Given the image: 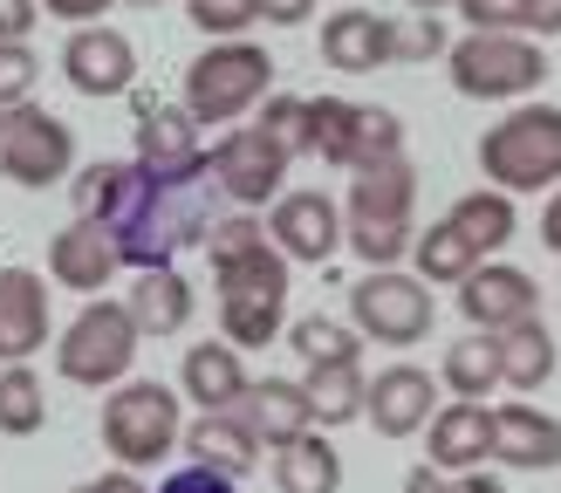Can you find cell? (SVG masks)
Masks as SVG:
<instances>
[{"label": "cell", "instance_id": "cell-19", "mask_svg": "<svg viewBox=\"0 0 561 493\" xmlns=\"http://www.w3.org/2000/svg\"><path fill=\"white\" fill-rule=\"evenodd\" d=\"M493 459L514 466V473H554L561 466V419L541 404H493Z\"/></svg>", "mask_w": 561, "mask_h": 493}, {"label": "cell", "instance_id": "cell-28", "mask_svg": "<svg viewBox=\"0 0 561 493\" xmlns=\"http://www.w3.org/2000/svg\"><path fill=\"white\" fill-rule=\"evenodd\" d=\"M493 343H500V383H507V391L535 398L541 383L554 377V336H548V322H541V316L507 322Z\"/></svg>", "mask_w": 561, "mask_h": 493}, {"label": "cell", "instance_id": "cell-16", "mask_svg": "<svg viewBox=\"0 0 561 493\" xmlns=\"http://www.w3.org/2000/svg\"><path fill=\"white\" fill-rule=\"evenodd\" d=\"M267 240L295 261H329L343 246V206L329 192H280L274 213H267Z\"/></svg>", "mask_w": 561, "mask_h": 493}, {"label": "cell", "instance_id": "cell-8", "mask_svg": "<svg viewBox=\"0 0 561 493\" xmlns=\"http://www.w3.org/2000/svg\"><path fill=\"white\" fill-rule=\"evenodd\" d=\"M445 76L472 103H527L548 82V48L527 35H459L445 48Z\"/></svg>", "mask_w": 561, "mask_h": 493}, {"label": "cell", "instance_id": "cell-26", "mask_svg": "<svg viewBox=\"0 0 561 493\" xmlns=\"http://www.w3.org/2000/svg\"><path fill=\"white\" fill-rule=\"evenodd\" d=\"M124 309L137 322V336H179V329L192 322V282L179 267H145L137 288L124 295Z\"/></svg>", "mask_w": 561, "mask_h": 493}, {"label": "cell", "instance_id": "cell-40", "mask_svg": "<svg viewBox=\"0 0 561 493\" xmlns=\"http://www.w3.org/2000/svg\"><path fill=\"white\" fill-rule=\"evenodd\" d=\"M35 76H42V62H35V48H27V42L0 48V110L27 103V90H35Z\"/></svg>", "mask_w": 561, "mask_h": 493}, {"label": "cell", "instance_id": "cell-46", "mask_svg": "<svg viewBox=\"0 0 561 493\" xmlns=\"http://www.w3.org/2000/svg\"><path fill=\"white\" fill-rule=\"evenodd\" d=\"M69 493H151L137 473H103V480H90V486H69Z\"/></svg>", "mask_w": 561, "mask_h": 493}, {"label": "cell", "instance_id": "cell-5", "mask_svg": "<svg viewBox=\"0 0 561 493\" xmlns=\"http://www.w3.org/2000/svg\"><path fill=\"white\" fill-rule=\"evenodd\" d=\"M480 172L493 192H554L561 185V110L554 103H514L480 137Z\"/></svg>", "mask_w": 561, "mask_h": 493}, {"label": "cell", "instance_id": "cell-47", "mask_svg": "<svg viewBox=\"0 0 561 493\" xmlns=\"http://www.w3.org/2000/svg\"><path fill=\"white\" fill-rule=\"evenodd\" d=\"M445 493H507V486H500V473H453Z\"/></svg>", "mask_w": 561, "mask_h": 493}, {"label": "cell", "instance_id": "cell-38", "mask_svg": "<svg viewBox=\"0 0 561 493\" xmlns=\"http://www.w3.org/2000/svg\"><path fill=\"white\" fill-rule=\"evenodd\" d=\"M185 14L199 35H219V42H240L247 27L261 21V0H185Z\"/></svg>", "mask_w": 561, "mask_h": 493}, {"label": "cell", "instance_id": "cell-33", "mask_svg": "<svg viewBox=\"0 0 561 493\" xmlns=\"http://www.w3.org/2000/svg\"><path fill=\"white\" fill-rule=\"evenodd\" d=\"M404 151V117L383 103H356V124H350V172H363V164H383Z\"/></svg>", "mask_w": 561, "mask_h": 493}, {"label": "cell", "instance_id": "cell-29", "mask_svg": "<svg viewBox=\"0 0 561 493\" xmlns=\"http://www.w3.org/2000/svg\"><path fill=\"white\" fill-rule=\"evenodd\" d=\"M438 383H445L453 398H466V404H486V398H493V383H500V343L486 336V329H466V336L445 349Z\"/></svg>", "mask_w": 561, "mask_h": 493}, {"label": "cell", "instance_id": "cell-45", "mask_svg": "<svg viewBox=\"0 0 561 493\" xmlns=\"http://www.w3.org/2000/svg\"><path fill=\"white\" fill-rule=\"evenodd\" d=\"M261 21L267 27H301V21H316V0H261Z\"/></svg>", "mask_w": 561, "mask_h": 493}, {"label": "cell", "instance_id": "cell-22", "mask_svg": "<svg viewBox=\"0 0 561 493\" xmlns=\"http://www.w3.org/2000/svg\"><path fill=\"white\" fill-rule=\"evenodd\" d=\"M240 419H247V432L261 438V452H267V446L280 452V446H295V438L316 432V419H308V398H301V383H288V377H254V383H247Z\"/></svg>", "mask_w": 561, "mask_h": 493}, {"label": "cell", "instance_id": "cell-2", "mask_svg": "<svg viewBox=\"0 0 561 493\" xmlns=\"http://www.w3.org/2000/svg\"><path fill=\"white\" fill-rule=\"evenodd\" d=\"M213 219H219L213 172H199V179H151L145 164L130 158V185H124V199H117V213H110L103 227H110V240H117V261L145 274V267H179V254L206 240Z\"/></svg>", "mask_w": 561, "mask_h": 493}, {"label": "cell", "instance_id": "cell-10", "mask_svg": "<svg viewBox=\"0 0 561 493\" xmlns=\"http://www.w3.org/2000/svg\"><path fill=\"white\" fill-rule=\"evenodd\" d=\"M69 164H76V130L62 117H48L42 103L0 110V179L48 192V185L69 179Z\"/></svg>", "mask_w": 561, "mask_h": 493}, {"label": "cell", "instance_id": "cell-51", "mask_svg": "<svg viewBox=\"0 0 561 493\" xmlns=\"http://www.w3.org/2000/svg\"><path fill=\"white\" fill-rule=\"evenodd\" d=\"M417 14H445V8H459V0H411Z\"/></svg>", "mask_w": 561, "mask_h": 493}, {"label": "cell", "instance_id": "cell-1", "mask_svg": "<svg viewBox=\"0 0 561 493\" xmlns=\"http://www.w3.org/2000/svg\"><path fill=\"white\" fill-rule=\"evenodd\" d=\"M206 261H213V288H219V343L267 349L280 336V309H288V254L267 240L261 213H227L206 227Z\"/></svg>", "mask_w": 561, "mask_h": 493}, {"label": "cell", "instance_id": "cell-11", "mask_svg": "<svg viewBox=\"0 0 561 493\" xmlns=\"http://www.w3.org/2000/svg\"><path fill=\"white\" fill-rule=\"evenodd\" d=\"M206 164H213V185L227 192L240 213H261V206L280 199V185H288V164H295V158L280 151L261 124H233V130L206 151Z\"/></svg>", "mask_w": 561, "mask_h": 493}, {"label": "cell", "instance_id": "cell-15", "mask_svg": "<svg viewBox=\"0 0 561 493\" xmlns=\"http://www.w3.org/2000/svg\"><path fill=\"white\" fill-rule=\"evenodd\" d=\"M535 309H541V288L514 261H486L459 282V316H466V329H486V336H500L507 322H527Z\"/></svg>", "mask_w": 561, "mask_h": 493}, {"label": "cell", "instance_id": "cell-4", "mask_svg": "<svg viewBox=\"0 0 561 493\" xmlns=\"http://www.w3.org/2000/svg\"><path fill=\"white\" fill-rule=\"evenodd\" d=\"M274 96V55L261 42H213L192 55L185 69V117L199 130H219V124H240L247 110H261Z\"/></svg>", "mask_w": 561, "mask_h": 493}, {"label": "cell", "instance_id": "cell-27", "mask_svg": "<svg viewBox=\"0 0 561 493\" xmlns=\"http://www.w3.org/2000/svg\"><path fill=\"white\" fill-rule=\"evenodd\" d=\"M363 391H370L363 364H308V370H301V398H308V419H316V432L356 425V419H363Z\"/></svg>", "mask_w": 561, "mask_h": 493}, {"label": "cell", "instance_id": "cell-44", "mask_svg": "<svg viewBox=\"0 0 561 493\" xmlns=\"http://www.w3.org/2000/svg\"><path fill=\"white\" fill-rule=\"evenodd\" d=\"M35 8H48L55 21H69V27H96L117 0H35Z\"/></svg>", "mask_w": 561, "mask_h": 493}, {"label": "cell", "instance_id": "cell-3", "mask_svg": "<svg viewBox=\"0 0 561 493\" xmlns=\"http://www.w3.org/2000/svg\"><path fill=\"white\" fill-rule=\"evenodd\" d=\"M411 213H417V172L411 158H383L350 172V199H343V240L363 267H398L411 254Z\"/></svg>", "mask_w": 561, "mask_h": 493}, {"label": "cell", "instance_id": "cell-20", "mask_svg": "<svg viewBox=\"0 0 561 493\" xmlns=\"http://www.w3.org/2000/svg\"><path fill=\"white\" fill-rule=\"evenodd\" d=\"M425 452L438 473H480V466L493 459V404H438L432 425H425Z\"/></svg>", "mask_w": 561, "mask_h": 493}, {"label": "cell", "instance_id": "cell-9", "mask_svg": "<svg viewBox=\"0 0 561 493\" xmlns=\"http://www.w3.org/2000/svg\"><path fill=\"white\" fill-rule=\"evenodd\" d=\"M432 288L417 282L411 267H370L363 282L350 288V329L363 343H383V349H411L432 336Z\"/></svg>", "mask_w": 561, "mask_h": 493}, {"label": "cell", "instance_id": "cell-18", "mask_svg": "<svg viewBox=\"0 0 561 493\" xmlns=\"http://www.w3.org/2000/svg\"><path fill=\"white\" fill-rule=\"evenodd\" d=\"M55 316H48V274L35 267H0V364H27L48 349Z\"/></svg>", "mask_w": 561, "mask_h": 493}, {"label": "cell", "instance_id": "cell-13", "mask_svg": "<svg viewBox=\"0 0 561 493\" xmlns=\"http://www.w3.org/2000/svg\"><path fill=\"white\" fill-rule=\"evenodd\" d=\"M137 164H145L151 179H199V172H213L206 145H199V124L185 117V103L137 96Z\"/></svg>", "mask_w": 561, "mask_h": 493}, {"label": "cell", "instance_id": "cell-43", "mask_svg": "<svg viewBox=\"0 0 561 493\" xmlns=\"http://www.w3.org/2000/svg\"><path fill=\"white\" fill-rule=\"evenodd\" d=\"M35 0H0V48H14V42H27L35 35Z\"/></svg>", "mask_w": 561, "mask_h": 493}, {"label": "cell", "instance_id": "cell-25", "mask_svg": "<svg viewBox=\"0 0 561 493\" xmlns=\"http://www.w3.org/2000/svg\"><path fill=\"white\" fill-rule=\"evenodd\" d=\"M445 227L459 233V246L472 261H493V254H507V240H514V227H520V213H514V199L507 192H466V199H453V213H445Z\"/></svg>", "mask_w": 561, "mask_h": 493}, {"label": "cell", "instance_id": "cell-49", "mask_svg": "<svg viewBox=\"0 0 561 493\" xmlns=\"http://www.w3.org/2000/svg\"><path fill=\"white\" fill-rule=\"evenodd\" d=\"M527 35H561V0H541L535 21H527Z\"/></svg>", "mask_w": 561, "mask_h": 493}, {"label": "cell", "instance_id": "cell-35", "mask_svg": "<svg viewBox=\"0 0 561 493\" xmlns=\"http://www.w3.org/2000/svg\"><path fill=\"white\" fill-rule=\"evenodd\" d=\"M350 124H356L350 96H316V103H308V151L350 172Z\"/></svg>", "mask_w": 561, "mask_h": 493}, {"label": "cell", "instance_id": "cell-7", "mask_svg": "<svg viewBox=\"0 0 561 493\" xmlns=\"http://www.w3.org/2000/svg\"><path fill=\"white\" fill-rule=\"evenodd\" d=\"M103 452L130 466V473H145V466H164V452L185 438L179 425V391L172 383H158V377H124L117 391H110L103 404Z\"/></svg>", "mask_w": 561, "mask_h": 493}, {"label": "cell", "instance_id": "cell-30", "mask_svg": "<svg viewBox=\"0 0 561 493\" xmlns=\"http://www.w3.org/2000/svg\"><path fill=\"white\" fill-rule=\"evenodd\" d=\"M274 486L280 493H335L343 486V459H335V446L322 432H308V438L274 452Z\"/></svg>", "mask_w": 561, "mask_h": 493}, {"label": "cell", "instance_id": "cell-6", "mask_svg": "<svg viewBox=\"0 0 561 493\" xmlns=\"http://www.w3.org/2000/svg\"><path fill=\"white\" fill-rule=\"evenodd\" d=\"M137 343L145 336H137L124 301L90 295L76 309V322L55 336V377L76 383V391H117V383L130 377V364H137Z\"/></svg>", "mask_w": 561, "mask_h": 493}, {"label": "cell", "instance_id": "cell-14", "mask_svg": "<svg viewBox=\"0 0 561 493\" xmlns=\"http://www.w3.org/2000/svg\"><path fill=\"white\" fill-rule=\"evenodd\" d=\"M62 76H69L76 96H130V82H137V48H130V35H117L110 21L76 27V35L62 42Z\"/></svg>", "mask_w": 561, "mask_h": 493}, {"label": "cell", "instance_id": "cell-48", "mask_svg": "<svg viewBox=\"0 0 561 493\" xmlns=\"http://www.w3.org/2000/svg\"><path fill=\"white\" fill-rule=\"evenodd\" d=\"M541 246H548V254H561V185H554V199L541 206Z\"/></svg>", "mask_w": 561, "mask_h": 493}, {"label": "cell", "instance_id": "cell-21", "mask_svg": "<svg viewBox=\"0 0 561 493\" xmlns=\"http://www.w3.org/2000/svg\"><path fill=\"white\" fill-rule=\"evenodd\" d=\"M117 267H124V261H117V240H110V227H96V219H69V227L48 240V274H55V288L103 295Z\"/></svg>", "mask_w": 561, "mask_h": 493}, {"label": "cell", "instance_id": "cell-37", "mask_svg": "<svg viewBox=\"0 0 561 493\" xmlns=\"http://www.w3.org/2000/svg\"><path fill=\"white\" fill-rule=\"evenodd\" d=\"M254 124H261V130L274 137V145L288 151V158H301V151H308V103H301V96L274 90V96H267V103L254 110Z\"/></svg>", "mask_w": 561, "mask_h": 493}, {"label": "cell", "instance_id": "cell-24", "mask_svg": "<svg viewBox=\"0 0 561 493\" xmlns=\"http://www.w3.org/2000/svg\"><path fill=\"white\" fill-rule=\"evenodd\" d=\"M247 356L233 349V343H192L185 349V398L199 404V411H240V398H247Z\"/></svg>", "mask_w": 561, "mask_h": 493}, {"label": "cell", "instance_id": "cell-52", "mask_svg": "<svg viewBox=\"0 0 561 493\" xmlns=\"http://www.w3.org/2000/svg\"><path fill=\"white\" fill-rule=\"evenodd\" d=\"M137 8H164V0H137Z\"/></svg>", "mask_w": 561, "mask_h": 493}, {"label": "cell", "instance_id": "cell-17", "mask_svg": "<svg viewBox=\"0 0 561 493\" xmlns=\"http://www.w3.org/2000/svg\"><path fill=\"white\" fill-rule=\"evenodd\" d=\"M316 48L335 76H377L383 62H398V21H383L370 8H335L322 21Z\"/></svg>", "mask_w": 561, "mask_h": 493}, {"label": "cell", "instance_id": "cell-31", "mask_svg": "<svg viewBox=\"0 0 561 493\" xmlns=\"http://www.w3.org/2000/svg\"><path fill=\"white\" fill-rule=\"evenodd\" d=\"M48 425V391L35 364H0V432L8 438H35Z\"/></svg>", "mask_w": 561, "mask_h": 493}, {"label": "cell", "instance_id": "cell-12", "mask_svg": "<svg viewBox=\"0 0 561 493\" xmlns=\"http://www.w3.org/2000/svg\"><path fill=\"white\" fill-rule=\"evenodd\" d=\"M438 411V377L425 364H383L363 391V425L377 438H417Z\"/></svg>", "mask_w": 561, "mask_h": 493}, {"label": "cell", "instance_id": "cell-41", "mask_svg": "<svg viewBox=\"0 0 561 493\" xmlns=\"http://www.w3.org/2000/svg\"><path fill=\"white\" fill-rule=\"evenodd\" d=\"M445 48H453L445 42V14H417L411 27H398V62H432Z\"/></svg>", "mask_w": 561, "mask_h": 493}, {"label": "cell", "instance_id": "cell-36", "mask_svg": "<svg viewBox=\"0 0 561 493\" xmlns=\"http://www.w3.org/2000/svg\"><path fill=\"white\" fill-rule=\"evenodd\" d=\"M124 185H130V164H90V172H76V185H69L76 219H96V227H103V219L117 213Z\"/></svg>", "mask_w": 561, "mask_h": 493}, {"label": "cell", "instance_id": "cell-39", "mask_svg": "<svg viewBox=\"0 0 561 493\" xmlns=\"http://www.w3.org/2000/svg\"><path fill=\"white\" fill-rule=\"evenodd\" d=\"M541 0H459V14L472 35H527V21H535Z\"/></svg>", "mask_w": 561, "mask_h": 493}, {"label": "cell", "instance_id": "cell-32", "mask_svg": "<svg viewBox=\"0 0 561 493\" xmlns=\"http://www.w3.org/2000/svg\"><path fill=\"white\" fill-rule=\"evenodd\" d=\"M472 267H486V261H472L466 246H459V233L445 227V219H438V227H425V233L411 240V274H417L425 288H459Z\"/></svg>", "mask_w": 561, "mask_h": 493}, {"label": "cell", "instance_id": "cell-34", "mask_svg": "<svg viewBox=\"0 0 561 493\" xmlns=\"http://www.w3.org/2000/svg\"><path fill=\"white\" fill-rule=\"evenodd\" d=\"M288 343H295L301 364H363V336L335 316H301L288 329Z\"/></svg>", "mask_w": 561, "mask_h": 493}, {"label": "cell", "instance_id": "cell-42", "mask_svg": "<svg viewBox=\"0 0 561 493\" xmlns=\"http://www.w3.org/2000/svg\"><path fill=\"white\" fill-rule=\"evenodd\" d=\"M158 493H240V480L227 473H206V466H185V473H164Z\"/></svg>", "mask_w": 561, "mask_h": 493}, {"label": "cell", "instance_id": "cell-23", "mask_svg": "<svg viewBox=\"0 0 561 493\" xmlns=\"http://www.w3.org/2000/svg\"><path fill=\"white\" fill-rule=\"evenodd\" d=\"M185 452H192V466H206V473L240 480V473L261 466V438L247 432L240 411H199V419L185 425Z\"/></svg>", "mask_w": 561, "mask_h": 493}, {"label": "cell", "instance_id": "cell-50", "mask_svg": "<svg viewBox=\"0 0 561 493\" xmlns=\"http://www.w3.org/2000/svg\"><path fill=\"white\" fill-rule=\"evenodd\" d=\"M404 493H445L438 466H417V473H404Z\"/></svg>", "mask_w": 561, "mask_h": 493}]
</instances>
